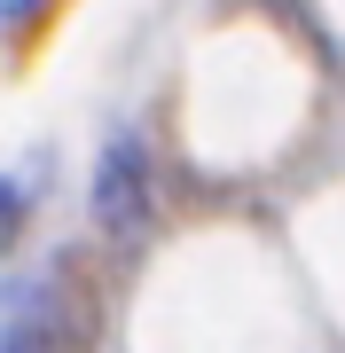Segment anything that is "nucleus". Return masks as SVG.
Returning <instances> with one entry per match:
<instances>
[{
    "instance_id": "nucleus-1",
    "label": "nucleus",
    "mask_w": 345,
    "mask_h": 353,
    "mask_svg": "<svg viewBox=\"0 0 345 353\" xmlns=\"http://www.w3.org/2000/svg\"><path fill=\"white\" fill-rule=\"evenodd\" d=\"M87 212L110 243H149L165 228V165H157L149 134L118 126L103 150H94V173H87Z\"/></svg>"
},
{
    "instance_id": "nucleus-3",
    "label": "nucleus",
    "mask_w": 345,
    "mask_h": 353,
    "mask_svg": "<svg viewBox=\"0 0 345 353\" xmlns=\"http://www.w3.org/2000/svg\"><path fill=\"white\" fill-rule=\"evenodd\" d=\"M55 8H63V0H0V39H8L16 55H24L32 39L55 24Z\"/></svg>"
},
{
    "instance_id": "nucleus-4",
    "label": "nucleus",
    "mask_w": 345,
    "mask_h": 353,
    "mask_svg": "<svg viewBox=\"0 0 345 353\" xmlns=\"http://www.w3.org/2000/svg\"><path fill=\"white\" fill-rule=\"evenodd\" d=\"M24 220H32V196H24V181H16V173H0V243H8Z\"/></svg>"
},
{
    "instance_id": "nucleus-5",
    "label": "nucleus",
    "mask_w": 345,
    "mask_h": 353,
    "mask_svg": "<svg viewBox=\"0 0 345 353\" xmlns=\"http://www.w3.org/2000/svg\"><path fill=\"white\" fill-rule=\"evenodd\" d=\"M228 8H298V0H228Z\"/></svg>"
},
{
    "instance_id": "nucleus-2",
    "label": "nucleus",
    "mask_w": 345,
    "mask_h": 353,
    "mask_svg": "<svg viewBox=\"0 0 345 353\" xmlns=\"http://www.w3.org/2000/svg\"><path fill=\"white\" fill-rule=\"evenodd\" d=\"M94 338V290L71 267L16 275L0 299V353H71Z\"/></svg>"
}]
</instances>
